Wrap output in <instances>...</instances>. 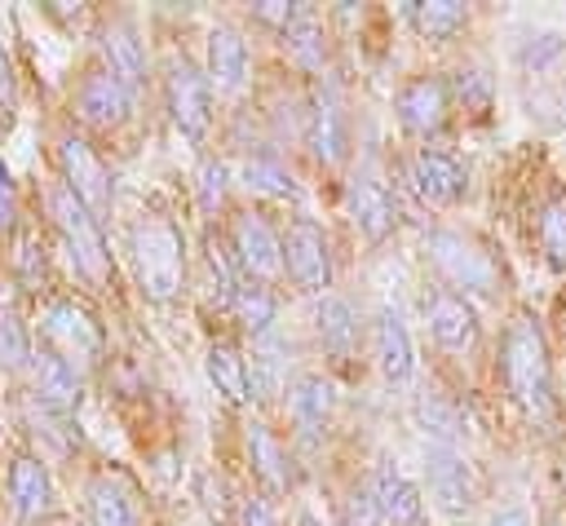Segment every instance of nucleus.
<instances>
[{
	"mask_svg": "<svg viewBox=\"0 0 566 526\" xmlns=\"http://www.w3.org/2000/svg\"><path fill=\"white\" fill-rule=\"evenodd\" d=\"M128 106H133V88H128L115 71H106V66L88 71L84 84H80V93H75V111H80V119L93 124V128L119 124V119L128 115Z\"/></svg>",
	"mask_w": 566,
	"mask_h": 526,
	"instance_id": "f8f14e48",
	"label": "nucleus"
},
{
	"mask_svg": "<svg viewBox=\"0 0 566 526\" xmlns=\"http://www.w3.org/2000/svg\"><path fill=\"white\" fill-rule=\"evenodd\" d=\"M49 212H53V225H57V234H62V248H66L75 274H84L88 283H102L106 270H111V252H106L97 212H93L66 181L53 186V194H49Z\"/></svg>",
	"mask_w": 566,
	"mask_h": 526,
	"instance_id": "7ed1b4c3",
	"label": "nucleus"
},
{
	"mask_svg": "<svg viewBox=\"0 0 566 526\" xmlns=\"http://www.w3.org/2000/svg\"><path fill=\"white\" fill-rule=\"evenodd\" d=\"M4 486H9V504H13V513L22 522H31V517L53 508V477L35 455H18L9 464V482Z\"/></svg>",
	"mask_w": 566,
	"mask_h": 526,
	"instance_id": "f3484780",
	"label": "nucleus"
},
{
	"mask_svg": "<svg viewBox=\"0 0 566 526\" xmlns=\"http://www.w3.org/2000/svg\"><path fill=\"white\" fill-rule=\"evenodd\" d=\"M230 309H234V318L248 327V332H265L270 323H274V296L261 287V283H239V292H234V301H230Z\"/></svg>",
	"mask_w": 566,
	"mask_h": 526,
	"instance_id": "c756f323",
	"label": "nucleus"
},
{
	"mask_svg": "<svg viewBox=\"0 0 566 526\" xmlns=\"http://www.w3.org/2000/svg\"><path fill=\"white\" fill-rule=\"evenodd\" d=\"M248 75V44L234 27L217 22L208 31V80L217 84V93H234Z\"/></svg>",
	"mask_w": 566,
	"mask_h": 526,
	"instance_id": "6ab92c4d",
	"label": "nucleus"
},
{
	"mask_svg": "<svg viewBox=\"0 0 566 526\" xmlns=\"http://www.w3.org/2000/svg\"><path fill=\"white\" fill-rule=\"evenodd\" d=\"M102 53H106V71H115L128 88L142 84V75H146V53H142V40H137V31H133L128 22H115V27L102 31Z\"/></svg>",
	"mask_w": 566,
	"mask_h": 526,
	"instance_id": "a878e982",
	"label": "nucleus"
},
{
	"mask_svg": "<svg viewBox=\"0 0 566 526\" xmlns=\"http://www.w3.org/2000/svg\"><path fill=\"white\" fill-rule=\"evenodd\" d=\"M252 13L261 22H270V27H283V31H292L305 18V9L301 4H287V0H261V4H252Z\"/></svg>",
	"mask_w": 566,
	"mask_h": 526,
	"instance_id": "4c0bfd02",
	"label": "nucleus"
},
{
	"mask_svg": "<svg viewBox=\"0 0 566 526\" xmlns=\"http://www.w3.org/2000/svg\"><path fill=\"white\" fill-rule=\"evenodd\" d=\"M424 473H429V495L438 499L442 513H469L473 508V469L455 446L429 442L424 446Z\"/></svg>",
	"mask_w": 566,
	"mask_h": 526,
	"instance_id": "1a4fd4ad",
	"label": "nucleus"
},
{
	"mask_svg": "<svg viewBox=\"0 0 566 526\" xmlns=\"http://www.w3.org/2000/svg\"><path fill=\"white\" fill-rule=\"evenodd\" d=\"M283 270L292 274V283L301 292H323L332 283V252H327V234L318 221L296 217L283 234Z\"/></svg>",
	"mask_w": 566,
	"mask_h": 526,
	"instance_id": "423d86ee",
	"label": "nucleus"
},
{
	"mask_svg": "<svg viewBox=\"0 0 566 526\" xmlns=\"http://www.w3.org/2000/svg\"><path fill=\"white\" fill-rule=\"evenodd\" d=\"M287 49H292L296 66H305V71H323V62H327V44H323V27L310 18V9H305V18L287 31Z\"/></svg>",
	"mask_w": 566,
	"mask_h": 526,
	"instance_id": "2f4dec72",
	"label": "nucleus"
},
{
	"mask_svg": "<svg viewBox=\"0 0 566 526\" xmlns=\"http://www.w3.org/2000/svg\"><path fill=\"white\" fill-rule=\"evenodd\" d=\"M248 455H252L256 477H261L270 491H287V486H292V460H287L283 442H279L265 424H248Z\"/></svg>",
	"mask_w": 566,
	"mask_h": 526,
	"instance_id": "bb28decb",
	"label": "nucleus"
},
{
	"mask_svg": "<svg viewBox=\"0 0 566 526\" xmlns=\"http://www.w3.org/2000/svg\"><path fill=\"white\" fill-rule=\"evenodd\" d=\"M13 217H18V190H13V177H9V168L0 159V230H9Z\"/></svg>",
	"mask_w": 566,
	"mask_h": 526,
	"instance_id": "ea45409f",
	"label": "nucleus"
},
{
	"mask_svg": "<svg viewBox=\"0 0 566 526\" xmlns=\"http://www.w3.org/2000/svg\"><path fill=\"white\" fill-rule=\"evenodd\" d=\"M367 491H371V499L380 504L385 522H394V526H416V522L424 517V499H420V491H416L389 460H380V464L371 469Z\"/></svg>",
	"mask_w": 566,
	"mask_h": 526,
	"instance_id": "dca6fc26",
	"label": "nucleus"
},
{
	"mask_svg": "<svg viewBox=\"0 0 566 526\" xmlns=\"http://www.w3.org/2000/svg\"><path fill=\"white\" fill-rule=\"evenodd\" d=\"M88 526H137V499L115 473L88 482Z\"/></svg>",
	"mask_w": 566,
	"mask_h": 526,
	"instance_id": "412c9836",
	"label": "nucleus"
},
{
	"mask_svg": "<svg viewBox=\"0 0 566 526\" xmlns=\"http://www.w3.org/2000/svg\"><path fill=\"white\" fill-rule=\"evenodd\" d=\"M203 371H208L212 389H217L226 402H248L252 371H248V358H243L234 345H226V340L208 345V354H203Z\"/></svg>",
	"mask_w": 566,
	"mask_h": 526,
	"instance_id": "5701e85b",
	"label": "nucleus"
},
{
	"mask_svg": "<svg viewBox=\"0 0 566 526\" xmlns=\"http://www.w3.org/2000/svg\"><path fill=\"white\" fill-rule=\"evenodd\" d=\"M424 252H429L433 270L451 287H464L473 296H495L500 292V265L473 234H464V230H429Z\"/></svg>",
	"mask_w": 566,
	"mask_h": 526,
	"instance_id": "20e7f679",
	"label": "nucleus"
},
{
	"mask_svg": "<svg viewBox=\"0 0 566 526\" xmlns=\"http://www.w3.org/2000/svg\"><path fill=\"white\" fill-rule=\"evenodd\" d=\"M243 177H248V186L261 190V194H274V199L296 194V181H292V172H287L279 159H265V155H261V159H248Z\"/></svg>",
	"mask_w": 566,
	"mask_h": 526,
	"instance_id": "473e14b6",
	"label": "nucleus"
},
{
	"mask_svg": "<svg viewBox=\"0 0 566 526\" xmlns=\"http://www.w3.org/2000/svg\"><path fill=\"white\" fill-rule=\"evenodd\" d=\"M500 371L509 393L526 407V411H548L553 398V362H548V340L539 332V323L531 314H517L500 340Z\"/></svg>",
	"mask_w": 566,
	"mask_h": 526,
	"instance_id": "f257e3e1",
	"label": "nucleus"
},
{
	"mask_svg": "<svg viewBox=\"0 0 566 526\" xmlns=\"http://www.w3.org/2000/svg\"><path fill=\"white\" fill-rule=\"evenodd\" d=\"M168 115H172L177 133L190 141H199L208 133V119H212L208 80L186 57H172V66H168Z\"/></svg>",
	"mask_w": 566,
	"mask_h": 526,
	"instance_id": "0eeeda50",
	"label": "nucleus"
},
{
	"mask_svg": "<svg viewBox=\"0 0 566 526\" xmlns=\"http://www.w3.org/2000/svg\"><path fill=\"white\" fill-rule=\"evenodd\" d=\"M305 141H310V150H314L318 164H340V159H345L349 133H345V111L336 106V97H318V102H314Z\"/></svg>",
	"mask_w": 566,
	"mask_h": 526,
	"instance_id": "4be33fe9",
	"label": "nucleus"
},
{
	"mask_svg": "<svg viewBox=\"0 0 566 526\" xmlns=\"http://www.w3.org/2000/svg\"><path fill=\"white\" fill-rule=\"evenodd\" d=\"M491 526H531V517H526L522 504H509V508H500V513L491 517Z\"/></svg>",
	"mask_w": 566,
	"mask_h": 526,
	"instance_id": "79ce46f5",
	"label": "nucleus"
},
{
	"mask_svg": "<svg viewBox=\"0 0 566 526\" xmlns=\"http://www.w3.org/2000/svg\"><path fill=\"white\" fill-rule=\"evenodd\" d=\"M416 420L424 424V433L433 438V442H442V446H455L460 442V433H464V420H460V411L442 398V393H420L416 398Z\"/></svg>",
	"mask_w": 566,
	"mask_h": 526,
	"instance_id": "c85d7f7f",
	"label": "nucleus"
},
{
	"mask_svg": "<svg viewBox=\"0 0 566 526\" xmlns=\"http://www.w3.org/2000/svg\"><path fill=\"white\" fill-rule=\"evenodd\" d=\"M407 181L424 203H455L464 194V164L447 150L424 146V150H416V159L407 168Z\"/></svg>",
	"mask_w": 566,
	"mask_h": 526,
	"instance_id": "ddd939ff",
	"label": "nucleus"
},
{
	"mask_svg": "<svg viewBox=\"0 0 566 526\" xmlns=\"http://www.w3.org/2000/svg\"><path fill=\"white\" fill-rule=\"evenodd\" d=\"M226 199V164H217V159H208L203 168H199V208H217Z\"/></svg>",
	"mask_w": 566,
	"mask_h": 526,
	"instance_id": "e433bc0d",
	"label": "nucleus"
},
{
	"mask_svg": "<svg viewBox=\"0 0 566 526\" xmlns=\"http://www.w3.org/2000/svg\"><path fill=\"white\" fill-rule=\"evenodd\" d=\"M429 336L447 354H464L478 340V314L460 292H433L429 296Z\"/></svg>",
	"mask_w": 566,
	"mask_h": 526,
	"instance_id": "4468645a",
	"label": "nucleus"
},
{
	"mask_svg": "<svg viewBox=\"0 0 566 526\" xmlns=\"http://www.w3.org/2000/svg\"><path fill=\"white\" fill-rule=\"evenodd\" d=\"M394 111H398V124L416 137H429L447 124V84L438 75H416L398 88L394 97Z\"/></svg>",
	"mask_w": 566,
	"mask_h": 526,
	"instance_id": "9b49d317",
	"label": "nucleus"
},
{
	"mask_svg": "<svg viewBox=\"0 0 566 526\" xmlns=\"http://www.w3.org/2000/svg\"><path fill=\"white\" fill-rule=\"evenodd\" d=\"M469 22V4L464 0H416L411 4V27L429 40H447Z\"/></svg>",
	"mask_w": 566,
	"mask_h": 526,
	"instance_id": "cd10ccee",
	"label": "nucleus"
},
{
	"mask_svg": "<svg viewBox=\"0 0 566 526\" xmlns=\"http://www.w3.org/2000/svg\"><path fill=\"white\" fill-rule=\"evenodd\" d=\"M349 217H354V225L363 230V239L380 243V239L398 225V199L389 194L385 181H376V177H354V186H349Z\"/></svg>",
	"mask_w": 566,
	"mask_h": 526,
	"instance_id": "2eb2a0df",
	"label": "nucleus"
},
{
	"mask_svg": "<svg viewBox=\"0 0 566 526\" xmlns=\"http://www.w3.org/2000/svg\"><path fill=\"white\" fill-rule=\"evenodd\" d=\"M371 340H376V362H380V376H385V380H394V385L411 380L416 349H411V336H407V323L398 318V309H380V314H376Z\"/></svg>",
	"mask_w": 566,
	"mask_h": 526,
	"instance_id": "a211bd4d",
	"label": "nucleus"
},
{
	"mask_svg": "<svg viewBox=\"0 0 566 526\" xmlns=\"http://www.w3.org/2000/svg\"><path fill=\"white\" fill-rule=\"evenodd\" d=\"M35 354H31V340L22 332V323L13 314H0V371H18L27 367Z\"/></svg>",
	"mask_w": 566,
	"mask_h": 526,
	"instance_id": "72a5a7b5",
	"label": "nucleus"
},
{
	"mask_svg": "<svg viewBox=\"0 0 566 526\" xmlns=\"http://www.w3.org/2000/svg\"><path fill=\"white\" fill-rule=\"evenodd\" d=\"M345 526H385V513H380V504L371 499L367 486L345 499Z\"/></svg>",
	"mask_w": 566,
	"mask_h": 526,
	"instance_id": "c9c22d12",
	"label": "nucleus"
},
{
	"mask_svg": "<svg viewBox=\"0 0 566 526\" xmlns=\"http://www.w3.org/2000/svg\"><path fill=\"white\" fill-rule=\"evenodd\" d=\"M301 526H318V517H310V513H305V517H301Z\"/></svg>",
	"mask_w": 566,
	"mask_h": 526,
	"instance_id": "c03bdc74",
	"label": "nucleus"
},
{
	"mask_svg": "<svg viewBox=\"0 0 566 526\" xmlns=\"http://www.w3.org/2000/svg\"><path fill=\"white\" fill-rule=\"evenodd\" d=\"M539 252L553 270H566V199L544 203V212H539Z\"/></svg>",
	"mask_w": 566,
	"mask_h": 526,
	"instance_id": "7c9ffc66",
	"label": "nucleus"
},
{
	"mask_svg": "<svg viewBox=\"0 0 566 526\" xmlns=\"http://www.w3.org/2000/svg\"><path fill=\"white\" fill-rule=\"evenodd\" d=\"M133 265H137V283L150 301H172L181 292V278H186V239L181 230L159 217V212H146L133 221Z\"/></svg>",
	"mask_w": 566,
	"mask_h": 526,
	"instance_id": "f03ea898",
	"label": "nucleus"
},
{
	"mask_svg": "<svg viewBox=\"0 0 566 526\" xmlns=\"http://www.w3.org/2000/svg\"><path fill=\"white\" fill-rule=\"evenodd\" d=\"M13 97V71H9V57H4V44H0V102Z\"/></svg>",
	"mask_w": 566,
	"mask_h": 526,
	"instance_id": "37998d69",
	"label": "nucleus"
},
{
	"mask_svg": "<svg viewBox=\"0 0 566 526\" xmlns=\"http://www.w3.org/2000/svg\"><path fill=\"white\" fill-rule=\"evenodd\" d=\"M243 526H279V522H274V513H270L265 499H248L243 504Z\"/></svg>",
	"mask_w": 566,
	"mask_h": 526,
	"instance_id": "a19ab883",
	"label": "nucleus"
},
{
	"mask_svg": "<svg viewBox=\"0 0 566 526\" xmlns=\"http://www.w3.org/2000/svg\"><path fill=\"white\" fill-rule=\"evenodd\" d=\"M314 327H318V340H323V349L332 354V358H349L354 354V340H358V318H354V309H349V301H340V296H323L318 301V309H314Z\"/></svg>",
	"mask_w": 566,
	"mask_h": 526,
	"instance_id": "b1692460",
	"label": "nucleus"
},
{
	"mask_svg": "<svg viewBox=\"0 0 566 526\" xmlns=\"http://www.w3.org/2000/svg\"><path fill=\"white\" fill-rule=\"evenodd\" d=\"M57 159H62L66 186H71L93 212H106V208H111V172H106V164L93 155V146H88L84 137H62Z\"/></svg>",
	"mask_w": 566,
	"mask_h": 526,
	"instance_id": "9d476101",
	"label": "nucleus"
},
{
	"mask_svg": "<svg viewBox=\"0 0 566 526\" xmlns=\"http://www.w3.org/2000/svg\"><path fill=\"white\" fill-rule=\"evenodd\" d=\"M287 393H292V398H287V407H292V420H296V429H301L305 438H314V433L327 424L332 407H336V393H332V385H327L323 376H301V380H296Z\"/></svg>",
	"mask_w": 566,
	"mask_h": 526,
	"instance_id": "393cba45",
	"label": "nucleus"
},
{
	"mask_svg": "<svg viewBox=\"0 0 566 526\" xmlns=\"http://www.w3.org/2000/svg\"><path fill=\"white\" fill-rule=\"evenodd\" d=\"M230 243H234V261L243 265L248 278H279L283 274V239L270 230V221L261 212H239Z\"/></svg>",
	"mask_w": 566,
	"mask_h": 526,
	"instance_id": "6e6552de",
	"label": "nucleus"
},
{
	"mask_svg": "<svg viewBox=\"0 0 566 526\" xmlns=\"http://www.w3.org/2000/svg\"><path fill=\"white\" fill-rule=\"evenodd\" d=\"M40 340H44L40 349L57 354L75 371H84L102 354V332L88 318V309L75 305V301H49L44 305V314H40Z\"/></svg>",
	"mask_w": 566,
	"mask_h": 526,
	"instance_id": "39448f33",
	"label": "nucleus"
},
{
	"mask_svg": "<svg viewBox=\"0 0 566 526\" xmlns=\"http://www.w3.org/2000/svg\"><path fill=\"white\" fill-rule=\"evenodd\" d=\"M566 49V40L557 35V31H548V35H531V44H522V62L526 66H544L548 57H557Z\"/></svg>",
	"mask_w": 566,
	"mask_h": 526,
	"instance_id": "58836bf2",
	"label": "nucleus"
},
{
	"mask_svg": "<svg viewBox=\"0 0 566 526\" xmlns=\"http://www.w3.org/2000/svg\"><path fill=\"white\" fill-rule=\"evenodd\" d=\"M455 93H460V102L469 111H486L491 106V80L482 71H460L455 75Z\"/></svg>",
	"mask_w": 566,
	"mask_h": 526,
	"instance_id": "f704fd0d",
	"label": "nucleus"
},
{
	"mask_svg": "<svg viewBox=\"0 0 566 526\" xmlns=\"http://www.w3.org/2000/svg\"><path fill=\"white\" fill-rule=\"evenodd\" d=\"M31 367H35V402L53 415H66L75 407V393H80V371L49 349H40L31 358Z\"/></svg>",
	"mask_w": 566,
	"mask_h": 526,
	"instance_id": "aec40b11",
	"label": "nucleus"
}]
</instances>
